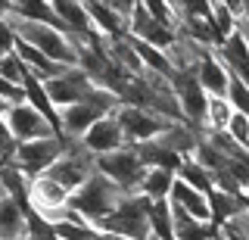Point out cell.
Segmentation results:
<instances>
[{
    "mask_svg": "<svg viewBox=\"0 0 249 240\" xmlns=\"http://www.w3.org/2000/svg\"><path fill=\"white\" fill-rule=\"evenodd\" d=\"M124 197H128V193H122L109 178H103L100 172H93L88 181L69 197V206H72L88 224L97 228L103 219H109V215L115 212V206H119Z\"/></svg>",
    "mask_w": 249,
    "mask_h": 240,
    "instance_id": "obj_1",
    "label": "cell"
},
{
    "mask_svg": "<svg viewBox=\"0 0 249 240\" xmlns=\"http://www.w3.org/2000/svg\"><path fill=\"white\" fill-rule=\"evenodd\" d=\"M6 22H10L16 41L31 44V47L41 50L50 63H56L62 69H78V50H75V41L69 35H62V32H56V28H50V25L19 22V19H13V16H6Z\"/></svg>",
    "mask_w": 249,
    "mask_h": 240,
    "instance_id": "obj_2",
    "label": "cell"
},
{
    "mask_svg": "<svg viewBox=\"0 0 249 240\" xmlns=\"http://www.w3.org/2000/svg\"><path fill=\"white\" fill-rule=\"evenodd\" d=\"M146 212H150V200L143 193H128L115 206V212L97 224V231L119 234L128 240H150V219H146Z\"/></svg>",
    "mask_w": 249,
    "mask_h": 240,
    "instance_id": "obj_3",
    "label": "cell"
},
{
    "mask_svg": "<svg viewBox=\"0 0 249 240\" xmlns=\"http://www.w3.org/2000/svg\"><path fill=\"white\" fill-rule=\"evenodd\" d=\"M97 156H90L88 150H84L81 141H69V137H62V156L53 162V168L47 172V178H53V181L59 184V187L69 190V197L81 187L88 178L97 172Z\"/></svg>",
    "mask_w": 249,
    "mask_h": 240,
    "instance_id": "obj_4",
    "label": "cell"
},
{
    "mask_svg": "<svg viewBox=\"0 0 249 240\" xmlns=\"http://www.w3.org/2000/svg\"><path fill=\"white\" fill-rule=\"evenodd\" d=\"M97 172L109 178L122 193H137L140 190V181L146 175V166L140 162V156L134 153V147H122V150L109 153V156H97Z\"/></svg>",
    "mask_w": 249,
    "mask_h": 240,
    "instance_id": "obj_5",
    "label": "cell"
},
{
    "mask_svg": "<svg viewBox=\"0 0 249 240\" xmlns=\"http://www.w3.org/2000/svg\"><path fill=\"white\" fill-rule=\"evenodd\" d=\"M62 156V137H41V141H28V144H16L13 153V166L19 168L28 181L47 175L53 168V162Z\"/></svg>",
    "mask_w": 249,
    "mask_h": 240,
    "instance_id": "obj_6",
    "label": "cell"
},
{
    "mask_svg": "<svg viewBox=\"0 0 249 240\" xmlns=\"http://www.w3.org/2000/svg\"><path fill=\"white\" fill-rule=\"evenodd\" d=\"M3 122H6V128H10V134H13V141H16V144L41 141V137H56V131L50 128V122H47L37 110H31L28 103L6 106Z\"/></svg>",
    "mask_w": 249,
    "mask_h": 240,
    "instance_id": "obj_7",
    "label": "cell"
},
{
    "mask_svg": "<svg viewBox=\"0 0 249 240\" xmlns=\"http://www.w3.org/2000/svg\"><path fill=\"white\" fill-rule=\"evenodd\" d=\"M115 122H119L122 134L128 144H146V141H156V137L165 131L171 122L159 119L156 112L150 110H134V106H119L115 112Z\"/></svg>",
    "mask_w": 249,
    "mask_h": 240,
    "instance_id": "obj_8",
    "label": "cell"
},
{
    "mask_svg": "<svg viewBox=\"0 0 249 240\" xmlns=\"http://www.w3.org/2000/svg\"><path fill=\"white\" fill-rule=\"evenodd\" d=\"M128 37H131V41H140V44H146V47H156V50L165 53L171 44L178 41V32H171V28L159 25V22H153L150 16H146L143 3H134V13H131V19H128Z\"/></svg>",
    "mask_w": 249,
    "mask_h": 240,
    "instance_id": "obj_9",
    "label": "cell"
},
{
    "mask_svg": "<svg viewBox=\"0 0 249 240\" xmlns=\"http://www.w3.org/2000/svg\"><path fill=\"white\" fill-rule=\"evenodd\" d=\"M90 78L81 72V69H69L66 75H59V78H50V81H44V91H47V97H50V103L56 106V112L59 110H66V106H75V103H81V97H84V91L90 88Z\"/></svg>",
    "mask_w": 249,
    "mask_h": 240,
    "instance_id": "obj_10",
    "label": "cell"
},
{
    "mask_svg": "<svg viewBox=\"0 0 249 240\" xmlns=\"http://www.w3.org/2000/svg\"><path fill=\"white\" fill-rule=\"evenodd\" d=\"M84 150L90 153V156H109V153L122 150V147H128V141H124L119 122H115V115H103V119H97L90 125V131L81 137Z\"/></svg>",
    "mask_w": 249,
    "mask_h": 240,
    "instance_id": "obj_11",
    "label": "cell"
},
{
    "mask_svg": "<svg viewBox=\"0 0 249 240\" xmlns=\"http://www.w3.org/2000/svg\"><path fill=\"white\" fill-rule=\"evenodd\" d=\"M66 203H69V190L59 187L53 178L41 175V178L31 181V187H28V206L35 209V212H41L44 219H53V215H56Z\"/></svg>",
    "mask_w": 249,
    "mask_h": 240,
    "instance_id": "obj_12",
    "label": "cell"
},
{
    "mask_svg": "<svg viewBox=\"0 0 249 240\" xmlns=\"http://www.w3.org/2000/svg\"><path fill=\"white\" fill-rule=\"evenodd\" d=\"M84 10H88L90 28L103 41H122V37H128V22L109 6V0H84Z\"/></svg>",
    "mask_w": 249,
    "mask_h": 240,
    "instance_id": "obj_13",
    "label": "cell"
},
{
    "mask_svg": "<svg viewBox=\"0 0 249 240\" xmlns=\"http://www.w3.org/2000/svg\"><path fill=\"white\" fill-rule=\"evenodd\" d=\"M212 53H215L218 63L224 66V72H228L231 78H240V81L249 84V44H246L243 35L233 32L231 37H224Z\"/></svg>",
    "mask_w": 249,
    "mask_h": 240,
    "instance_id": "obj_14",
    "label": "cell"
},
{
    "mask_svg": "<svg viewBox=\"0 0 249 240\" xmlns=\"http://www.w3.org/2000/svg\"><path fill=\"white\" fill-rule=\"evenodd\" d=\"M53 13H56V19L62 22V28H66V35L72 41H84V37L93 35L84 0H78V3L75 0H53Z\"/></svg>",
    "mask_w": 249,
    "mask_h": 240,
    "instance_id": "obj_15",
    "label": "cell"
},
{
    "mask_svg": "<svg viewBox=\"0 0 249 240\" xmlns=\"http://www.w3.org/2000/svg\"><path fill=\"white\" fill-rule=\"evenodd\" d=\"M168 203L175 206V209H181V212H187L190 219H196V222H212V215H209V200H206V193L187 187V184H184V181H178V178H175V184H171Z\"/></svg>",
    "mask_w": 249,
    "mask_h": 240,
    "instance_id": "obj_16",
    "label": "cell"
},
{
    "mask_svg": "<svg viewBox=\"0 0 249 240\" xmlns=\"http://www.w3.org/2000/svg\"><path fill=\"white\" fill-rule=\"evenodd\" d=\"M97 119H103V115L93 112L90 106H84V103L66 106V110H59V137H69V141H81V137L90 131V125H93Z\"/></svg>",
    "mask_w": 249,
    "mask_h": 240,
    "instance_id": "obj_17",
    "label": "cell"
},
{
    "mask_svg": "<svg viewBox=\"0 0 249 240\" xmlns=\"http://www.w3.org/2000/svg\"><path fill=\"white\" fill-rule=\"evenodd\" d=\"M196 84L206 91V97H228V84H231V75L224 72V66L215 59V53H206L196 66Z\"/></svg>",
    "mask_w": 249,
    "mask_h": 240,
    "instance_id": "obj_18",
    "label": "cell"
},
{
    "mask_svg": "<svg viewBox=\"0 0 249 240\" xmlns=\"http://www.w3.org/2000/svg\"><path fill=\"white\" fill-rule=\"evenodd\" d=\"M25 237V215L19 203L0 187V240H22Z\"/></svg>",
    "mask_w": 249,
    "mask_h": 240,
    "instance_id": "obj_19",
    "label": "cell"
},
{
    "mask_svg": "<svg viewBox=\"0 0 249 240\" xmlns=\"http://www.w3.org/2000/svg\"><path fill=\"white\" fill-rule=\"evenodd\" d=\"M134 147V153L140 156V162H143L146 168H165V172L178 175V168H181V156L178 153L165 150L159 141H146V144H131Z\"/></svg>",
    "mask_w": 249,
    "mask_h": 240,
    "instance_id": "obj_20",
    "label": "cell"
},
{
    "mask_svg": "<svg viewBox=\"0 0 249 240\" xmlns=\"http://www.w3.org/2000/svg\"><path fill=\"white\" fill-rule=\"evenodd\" d=\"M171 212H175V240H215L221 234V228H215L212 222H196L175 206Z\"/></svg>",
    "mask_w": 249,
    "mask_h": 240,
    "instance_id": "obj_21",
    "label": "cell"
},
{
    "mask_svg": "<svg viewBox=\"0 0 249 240\" xmlns=\"http://www.w3.org/2000/svg\"><path fill=\"white\" fill-rule=\"evenodd\" d=\"M206 200H209V215H212V224L215 228H224L233 215H240L243 209H240V193L233 197V193H224V190H209L206 193Z\"/></svg>",
    "mask_w": 249,
    "mask_h": 240,
    "instance_id": "obj_22",
    "label": "cell"
},
{
    "mask_svg": "<svg viewBox=\"0 0 249 240\" xmlns=\"http://www.w3.org/2000/svg\"><path fill=\"white\" fill-rule=\"evenodd\" d=\"M0 187L10 193L16 203H19V209L25 212V209H28V187H31V181L13 166V162H0Z\"/></svg>",
    "mask_w": 249,
    "mask_h": 240,
    "instance_id": "obj_23",
    "label": "cell"
},
{
    "mask_svg": "<svg viewBox=\"0 0 249 240\" xmlns=\"http://www.w3.org/2000/svg\"><path fill=\"white\" fill-rule=\"evenodd\" d=\"M150 237L153 240H175V212H171L168 200H159V203H150Z\"/></svg>",
    "mask_w": 249,
    "mask_h": 240,
    "instance_id": "obj_24",
    "label": "cell"
},
{
    "mask_svg": "<svg viewBox=\"0 0 249 240\" xmlns=\"http://www.w3.org/2000/svg\"><path fill=\"white\" fill-rule=\"evenodd\" d=\"M171 184H175V175L165 172V168H146L143 181H140V190L150 203H159V200H168L171 193Z\"/></svg>",
    "mask_w": 249,
    "mask_h": 240,
    "instance_id": "obj_25",
    "label": "cell"
},
{
    "mask_svg": "<svg viewBox=\"0 0 249 240\" xmlns=\"http://www.w3.org/2000/svg\"><path fill=\"white\" fill-rule=\"evenodd\" d=\"M175 178H178V181H184L187 187L199 190V193H209V190L215 187L212 175H209V172H206V168H202L193 156H184V159H181V168H178V175H175Z\"/></svg>",
    "mask_w": 249,
    "mask_h": 240,
    "instance_id": "obj_26",
    "label": "cell"
},
{
    "mask_svg": "<svg viewBox=\"0 0 249 240\" xmlns=\"http://www.w3.org/2000/svg\"><path fill=\"white\" fill-rule=\"evenodd\" d=\"M25 237L22 240H56V231H53V222L44 219L41 212H35V209H25Z\"/></svg>",
    "mask_w": 249,
    "mask_h": 240,
    "instance_id": "obj_27",
    "label": "cell"
},
{
    "mask_svg": "<svg viewBox=\"0 0 249 240\" xmlns=\"http://www.w3.org/2000/svg\"><path fill=\"white\" fill-rule=\"evenodd\" d=\"M231 103L224 97H209V110H206V131H224L231 122Z\"/></svg>",
    "mask_w": 249,
    "mask_h": 240,
    "instance_id": "obj_28",
    "label": "cell"
},
{
    "mask_svg": "<svg viewBox=\"0 0 249 240\" xmlns=\"http://www.w3.org/2000/svg\"><path fill=\"white\" fill-rule=\"evenodd\" d=\"M212 28H215L218 41H224V37H231L237 32V19H233V13L228 10L224 0H215L212 3Z\"/></svg>",
    "mask_w": 249,
    "mask_h": 240,
    "instance_id": "obj_29",
    "label": "cell"
},
{
    "mask_svg": "<svg viewBox=\"0 0 249 240\" xmlns=\"http://www.w3.org/2000/svg\"><path fill=\"white\" fill-rule=\"evenodd\" d=\"M224 100L231 103L233 112H240V115H246V119H249V84H246V81L231 78V84H228V97H224Z\"/></svg>",
    "mask_w": 249,
    "mask_h": 240,
    "instance_id": "obj_30",
    "label": "cell"
},
{
    "mask_svg": "<svg viewBox=\"0 0 249 240\" xmlns=\"http://www.w3.org/2000/svg\"><path fill=\"white\" fill-rule=\"evenodd\" d=\"M25 75H28V69L22 66V59L16 56V53H10V56L0 59V78H3V81H10V84H16V88H22Z\"/></svg>",
    "mask_w": 249,
    "mask_h": 240,
    "instance_id": "obj_31",
    "label": "cell"
},
{
    "mask_svg": "<svg viewBox=\"0 0 249 240\" xmlns=\"http://www.w3.org/2000/svg\"><path fill=\"white\" fill-rule=\"evenodd\" d=\"M224 131H228V137H231L233 144H240L243 150H249V119H246V115L233 112V115H231V122H228V128H224Z\"/></svg>",
    "mask_w": 249,
    "mask_h": 240,
    "instance_id": "obj_32",
    "label": "cell"
},
{
    "mask_svg": "<svg viewBox=\"0 0 249 240\" xmlns=\"http://www.w3.org/2000/svg\"><path fill=\"white\" fill-rule=\"evenodd\" d=\"M13 153H16V141H13L10 128H6V122L0 119V162H10Z\"/></svg>",
    "mask_w": 249,
    "mask_h": 240,
    "instance_id": "obj_33",
    "label": "cell"
},
{
    "mask_svg": "<svg viewBox=\"0 0 249 240\" xmlns=\"http://www.w3.org/2000/svg\"><path fill=\"white\" fill-rule=\"evenodd\" d=\"M13 50H16V35H13L10 22H6V19H0V59H3V56H10Z\"/></svg>",
    "mask_w": 249,
    "mask_h": 240,
    "instance_id": "obj_34",
    "label": "cell"
},
{
    "mask_svg": "<svg viewBox=\"0 0 249 240\" xmlns=\"http://www.w3.org/2000/svg\"><path fill=\"white\" fill-rule=\"evenodd\" d=\"M100 240H128V237H119V234H103Z\"/></svg>",
    "mask_w": 249,
    "mask_h": 240,
    "instance_id": "obj_35",
    "label": "cell"
},
{
    "mask_svg": "<svg viewBox=\"0 0 249 240\" xmlns=\"http://www.w3.org/2000/svg\"><path fill=\"white\" fill-rule=\"evenodd\" d=\"M243 193H246V197H249V184H246V190H243Z\"/></svg>",
    "mask_w": 249,
    "mask_h": 240,
    "instance_id": "obj_36",
    "label": "cell"
},
{
    "mask_svg": "<svg viewBox=\"0 0 249 240\" xmlns=\"http://www.w3.org/2000/svg\"><path fill=\"white\" fill-rule=\"evenodd\" d=\"M215 240H224V237H221V234H218V237H215Z\"/></svg>",
    "mask_w": 249,
    "mask_h": 240,
    "instance_id": "obj_37",
    "label": "cell"
},
{
    "mask_svg": "<svg viewBox=\"0 0 249 240\" xmlns=\"http://www.w3.org/2000/svg\"><path fill=\"white\" fill-rule=\"evenodd\" d=\"M150 240H153V237H150Z\"/></svg>",
    "mask_w": 249,
    "mask_h": 240,
    "instance_id": "obj_38",
    "label": "cell"
}]
</instances>
